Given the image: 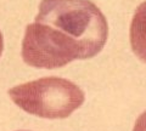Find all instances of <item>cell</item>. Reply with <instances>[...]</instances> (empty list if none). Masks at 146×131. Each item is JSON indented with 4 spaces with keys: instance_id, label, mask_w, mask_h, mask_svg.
Listing matches in <instances>:
<instances>
[{
    "instance_id": "cell-1",
    "label": "cell",
    "mask_w": 146,
    "mask_h": 131,
    "mask_svg": "<svg viewBox=\"0 0 146 131\" xmlns=\"http://www.w3.org/2000/svg\"><path fill=\"white\" fill-rule=\"evenodd\" d=\"M35 22L54 27L74 44L83 60L102 51L108 38V23L90 0H42Z\"/></svg>"
},
{
    "instance_id": "cell-2",
    "label": "cell",
    "mask_w": 146,
    "mask_h": 131,
    "mask_svg": "<svg viewBox=\"0 0 146 131\" xmlns=\"http://www.w3.org/2000/svg\"><path fill=\"white\" fill-rule=\"evenodd\" d=\"M7 93L22 111L45 119L68 118L85 101L84 91L78 85L57 76L17 85Z\"/></svg>"
},
{
    "instance_id": "cell-3",
    "label": "cell",
    "mask_w": 146,
    "mask_h": 131,
    "mask_svg": "<svg viewBox=\"0 0 146 131\" xmlns=\"http://www.w3.org/2000/svg\"><path fill=\"white\" fill-rule=\"evenodd\" d=\"M21 55L26 65L39 69H55L83 60L78 47L60 32L35 21L26 27Z\"/></svg>"
},
{
    "instance_id": "cell-4",
    "label": "cell",
    "mask_w": 146,
    "mask_h": 131,
    "mask_svg": "<svg viewBox=\"0 0 146 131\" xmlns=\"http://www.w3.org/2000/svg\"><path fill=\"white\" fill-rule=\"evenodd\" d=\"M130 46L134 55L146 63V1L136 7L129 30Z\"/></svg>"
},
{
    "instance_id": "cell-5",
    "label": "cell",
    "mask_w": 146,
    "mask_h": 131,
    "mask_svg": "<svg viewBox=\"0 0 146 131\" xmlns=\"http://www.w3.org/2000/svg\"><path fill=\"white\" fill-rule=\"evenodd\" d=\"M133 131H146V111L141 113L136 119Z\"/></svg>"
},
{
    "instance_id": "cell-6",
    "label": "cell",
    "mask_w": 146,
    "mask_h": 131,
    "mask_svg": "<svg viewBox=\"0 0 146 131\" xmlns=\"http://www.w3.org/2000/svg\"><path fill=\"white\" fill-rule=\"evenodd\" d=\"M3 50H4V38H3L1 32H0V56L3 53Z\"/></svg>"
},
{
    "instance_id": "cell-7",
    "label": "cell",
    "mask_w": 146,
    "mask_h": 131,
    "mask_svg": "<svg viewBox=\"0 0 146 131\" xmlns=\"http://www.w3.org/2000/svg\"><path fill=\"white\" fill-rule=\"evenodd\" d=\"M18 131H27V130H18Z\"/></svg>"
}]
</instances>
